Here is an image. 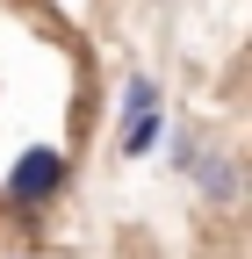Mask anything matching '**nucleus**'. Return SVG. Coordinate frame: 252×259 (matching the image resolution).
Wrapping results in <instances>:
<instances>
[{
    "label": "nucleus",
    "instance_id": "obj_4",
    "mask_svg": "<svg viewBox=\"0 0 252 259\" xmlns=\"http://www.w3.org/2000/svg\"><path fill=\"white\" fill-rule=\"evenodd\" d=\"M195 151H202V144H195V137H187V130H173V166H180V173H187V166H195Z\"/></svg>",
    "mask_w": 252,
    "mask_h": 259
},
{
    "label": "nucleus",
    "instance_id": "obj_2",
    "mask_svg": "<svg viewBox=\"0 0 252 259\" xmlns=\"http://www.w3.org/2000/svg\"><path fill=\"white\" fill-rule=\"evenodd\" d=\"M187 173L202 180V194H209L216 209L238 202V158H231V151H195V166H187Z\"/></svg>",
    "mask_w": 252,
    "mask_h": 259
},
{
    "label": "nucleus",
    "instance_id": "obj_3",
    "mask_svg": "<svg viewBox=\"0 0 252 259\" xmlns=\"http://www.w3.org/2000/svg\"><path fill=\"white\" fill-rule=\"evenodd\" d=\"M159 137H166V115H159V108H130V115H122V130H115L122 158H151V151H159Z\"/></svg>",
    "mask_w": 252,
    "mask_h": 259
},
{
    "label": "nucleus",
    "instance_id": "obj_1",
    "mask_svg": "<svg viewBox=\"0 0 252 259\" xmlns=\"http://www.w3.org/2000/svg\"><path fill=\"white\" fill-rule=\"evenodd\" d=\"M65 180H72V158L58 144H29L8 166V209L15 216H36V209H51L58 194H65Z\"/></svg>",
    "mask_w": 252,
    "mask_h": 259
}]
</instances>
